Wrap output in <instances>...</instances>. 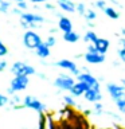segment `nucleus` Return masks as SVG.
Returning <instances> with one entry per match:
<instances>
[{"label":"nucleus","instance_id":"1","mask_svg":"<svg viewBox=\"0 0 125 129\" xmlns=\"http://www.w3.org/2000/svg\"><path fill=\"white\" fill-rule=\"evenodd\" d=\"M44 22H46L44 16L39 15V14H34V12H23L20 15V26L24 30H35V28H39Z\"/></svg>","mask_w":125,"mask_h":129},{"label":"nucleus","instance_id":"2","mask_svg":"<svg viewBox=\"0 0 125 129\" xmlns=\"http://www.w3.org/2000/svg\"><path fill=\"white\" fill-rule=\"evenodd\" d=\"M75 82L77 81L74 79L73 75H70V73H69V74H66V73H60V74L54 79V86L58 89V90L70 91Z\"/></svg>","mask_w":125,"mask_h":129},{"label":"nucleus","instance_id":"3","mask_svg":"<svg viewBox=\"0 0 125 129\" xmlns=\"http://www.w3.org/2000/svg\"><path fill=\"white\" fill-rule=\"evenodd\" d=\"M23 44L24 47L28 48V50H35L39 44L43 43L42 38L38 32H35L34 30H24V34H23Z\"/></svg>","mask_w":125,"mask_h":129},{"label":"nucleus","instance_id":"4","mask_svg":"<svg viewBox=\"0 0 125 129\" xmlns=\"http://www.w3.org/2000/svg\"><path fill=\"white\" fill-rule=\"evenodd\" d=\"M11 73L14 75H34L36 74V70L34 66H31V64H28L26 62H22V60H16L11 64Z\"/></svg>","mask_w":125,"mask_h":129},{"label":"nucleus","instance_id":"5","mask_svg":"<svg viewBox=\"0 0 125 129\" xmlns=\"http://www.w3.org/2000/svg\"><path fill=\"white\" fill-rule=\"evenodd\" d=\"M23 105H24V108L31 109V110L39 113V114H43V113L47 112V106H46V105H44L43 102H40L39 100H36L35 97H32V95L23 97Z\"/></svg>","mask_w":125,"mask_h":129},{"label":"nucleus","instance_id":"6","mask_svg":"<svg viewBox=\"0 0 125 129\" xmlns=\"http://www.w3.org/2000/svg\"><path fill=\"white\" fill-rule=\"evenodd\" d=\"M48 66H56V67L62 69V70L69 71L70 74L75 75V77L81 73V70L78 69V64H77L74 60H71V59H59V60H56V62H54V63H48Z\"/></svg>","mask_w":125,"mask_h":129},{"label":"nucleus","instance_id":"7","mask_svg":"<svg viewBox=\"0 0 125 129\" xmlns=\"http://www.w3.org/2000/svg\"><path fill=\"white\" fill-rule=\"evenodd\" d=\"M30 85V77L28 75H15L10 82V87L14 90V93H19L26 90Z\"/></svg>","mask_w":125,"mask_h":129},{"label":"nucleus","instance_id":"8","mask_svg":"<svg viewBox=\"0 0 125 129\" xmlns=\"http://www.w3.org/2000/svg\"><path fill=\"white\" fill-rule=\"evenodd\" d=\"M106 91L109 93V95L112 97V100L118 101L125 97V86L124 85H117V83H106Z\"/></svg>","mask_w":125,"mask_h":129},{"label":"nucleus","instance_id":"9","mask_svg":"<svg viewBox=\"0 0 125 129\" xmlns=\"http://www.w3.org/2000/svg\"><path fill=\"white\" fill-rule=\"evenodd\" d=\"M77 81H82V82L87 83L90 87H94V89H100L101 90V81L98 78H96L94 75L91 74L90 71H81L78 75H77Z\"/></svg>","mask_w":125,"mask_h":129},{"label":"nucleus","instance_id":"10","mask_svg":"<svg viewBox=\"0 0 125 129\" xmlns=\"http://www.w3.org/2000/svg\"><path fill=\"white\" fill-rule=\"evenodd\" d=\"M83 59H85V62L89 63V64H100V63L105 62L106 56H105V54H101L98 51H96V52L86 51L83 54Z\"/></svg>","mask_w":125,"mask_h":129},{"label":"nucleus","instance_id":"11","mask_svg":"<svg viewBox=\"0 0 125 129\" xmlns=\"http://www.w3.org/2000/svg\"><path fill=\"white\" fill-rule=\"evenodd\" d=\"M83 98L90 104H96V102H101L102 100V93L100 89H94V87H89L86 93L83 94Z\"/></svg>","mask_w":125,"mask_h":129},{"label":"nucleus","instance_id":"12","mask_svg":"<svg viewBox=\"0 0 125 129\" xmlns=\"http://www.w3.org/2000/svg\"><path fill=\"white\" fill-rule=\"evenodd\" d=\"M39 129H55L54 117H52V114H48V113H43V114H40Z\"/></svg>","mask_w":125,"mask_h":129},{"label":"nucleus","instance_id":"13","mask_svg":"<svg viewBox=\"0 0 125 129\" xmlns=\"http://www.w3.org/2000/svg\"><path fill=\"white\" fill-rule=\"evenodd\" d=\"M90 87L87 83L82 82V81H77V82L74 83V86L71 87V90L69 93H71L74 97H83V94L86 93V90Z\"/></svg>","mask_w":125,"mask_h":129},{"label":"nucleus","instance_id":"14","mask_svg":"<svg viewBox=\"0 0 125 129\" xmlns=\"http://www.w3.org/2000/svg\"><path fill=\"white\" fill-rule=\"evenodd\" d=\"M56 4L65 12H69V14L77 12V4H74L71 0H56Z\"/></svg>","mask_w":125,"mask_h":129},{"label":"nucleus","instance_id":"15","mask_svg":"<svg viewBox=\"0 0 125 129\" xmlns=\"http://www.w3.org/2000/svg\"><path fill=\"white\" fill-rule=\"evenodd\" d=\"M94 46L97 48V51L101 52V54H106L108 50L110 48V42L106 38H98L94 42Z\"/></svg>","mask_w":125,"mask_h":129},{"label":"nucleus","instance_id":"16","mask_svg":"<svg viewBox=\"0 0 125 129\" xmlns=\"http://www.w3.org/2000/svg\"><path fill=\"white\" fill-rule=\"evenodd\" d=\"M58 28L62 32H69V31H73V22L67 16H60L58 18Z\"/></svg>","mask_w":125,"mask_h":129},{"label":"nucleus","instance_id":"17","mask_svg":"<svg viewBox=\"0 0 125 129\" xmlns=\"http://www.w3.org/2000/svg\"><path fill=\"white\" fill-rule=\"evenodd\" d=\"M50 48L51 47H48L46 42H43L42 44H39V46L35 48V54L40 59H47L48 56H50Z\"/></svg>","mask_w":125,"mask_h":129},{"label":"nucleus","instance_id":"18","mask_svg":"<svg viewBox=\"0 0 125 129\" xmlns=\"http://www.w3.org/2000/svg\"><path fill=\"white\" fill-rule=\"evenodd\" d=\"M79 39H81V35L78 32H75L74 30L69 32H63V40L67 43H77Z\"/></svg>","mask_w":125,"mask_h":129},{"label":"nucleus","instance_id":"19","mask_svg":"<svg viewBox=\"0 0 125 129\" xmlns=\"http://www.w3.org/2000/svg\"><path fill=\"white\" fill-rule=\"evenodd\" d=\"M117 55L121 62L125 63V36L118 40V48H117Z\"/></svg>","mask_w":125,"mask_h":129},{"label":"nucleus","instance_id":"20","mask_svg":"<svg viewBox=\"0 0 125 129\" xmlns=\"http://www.w3.org/2000/svg\"><path fill=\"white\" fill-rule=\"evenodd\" d=\"M104 14L106 15L108 18L113 19V20H117V19L120 18V12L117 11L114 7H109V6H108V7H106V8H105V10H104Z\"/></svg>","mask_w":125,"mask_h":129},{"label":"nucleus","instance_id":"21","mask_svg":"<svg viewBox=\"0 0 125 129\" xmlns=\"http://www.w3.org/2000/svg\"><path fill=\"white\" fill-rule=\"evenodd\" d=\"M83 42L85 43H94L97 39H98V36H97V34L93 30H87L86 32H85V35H83Z\"/></svg>","mask_w":125,"mask_h":129},{"label":"nucleus","instance_id":"22","mask_svg":"<svg viewBox=\"0 0 125 129\" xmlns=\"http://www.w3.org/2000/svg\"><path fill=\"white\" fill-rule=\"evenodd\" d=\"M75 97L71 94H66V95H63V102H65V105L66 106H69V108H73V106H77V101L74 100Z\"/></svg>","mask_w":125,"mask_h":129},{"label":"nucleus","instance_id":"23","mask_svg":"<svg viewBox=\"0 0 125 129\" xmlns=\"http://www.w3.org/2000/svg\"><path fill=\"white\" fill-rule=\"evenodd\" d=\"M93 114H96V116L104 114V105L101 102H96L94 104V106H93Z\"/></svg>","mask_w":125,"mask_h":129},{"label":"nucleus","instance_id":"24","mask_svg":"<svg viewBox=\"0 0 125 129\" xmlns=\"http://www.w3.org/2000/svg\"><path fill=\"white\" fill-rule=\"evenodd\" d=\"M11 7V2L10 0H0V12H3V14H6L8 12Z\"/></svg>","mask_w":125,"mask_h":129},{"label":"nucleus","instance_id":"25","mask_svg":"<svg viewBox=\"0 0 125 129\" xmlns=\"http://www.w3.org/2000/svg\"><path fill=\"white\" fill-rule=\"evenodd\" d=\"M83 18L86 19V20H96L97 19V14H96V11L93 10V8H87L86 14H85Z\"/></svg>","mask_w":125,"mask_h":129},{"label":"nucleus","instance_id":"26","mask_svg":"<svg viewBox=\"0 0 125 129\" xmlns=\"http://www.w3.org/2000/svg\"><path fill=\"white\" fill-rule=\"evenodd\" d=\"M116 105H117L118 112H121L122 114H125V97L121 98V100H118V101H116Z\"/></svg>","mask_w":125,"mask_h":129},{"label":"nucleus","instance_id":"27","mask_svg":"<svg viewBox=\"0 0 125 129\" xmlns=\"http://www.w3.org/2000/svg\"><path fill=\"white\" fill-rule=\"evenodd\" d=\"M10 104V97L3 94V93H0V108H4L7 106V105Z\"/></svg>","mask_w":125,"mask_h":129},{"label":"nucleus","instance_id":"28","mask_svg":"<svg viewBox=\"0 0 125 129\" xmlns=\"http://www.w3.org/2000/svg\"><path fill=\"white\" fill-rule=\"evenodd\" d=\"M86 6H85L83 3H78L77 4V12L81 15V16H85V14H86Z\"/></svg>","mask_w":125,"mask_h":129},{"label":"nucleus","instance_id":"29","mask_svg":"<svg viewBox=\"0 0 125 129\" xmlns=\"http://www.w3.org/2000/svg\"><path fill=\"white\" fill-rule=\"evenodd\" d=\"M6 55H8V48H7L6 44L0 40V58H4Z\"/></svg>","mask_w":125,"mask_h":129},{"label":"nucleus","instance_id":"30","mask_svg":"<svg viewBox=\"0 0 125 129\" xmlns=\"http://www.w3.org/2000/svg\"><path fill=\"white\" fill-rule=\"evenodd\" d=\"M46 43H47L48 47H54L55 44H56V38H55L54 35H50V36L46 39Z\"/></svg>","mask_w":125,"mask_h":129},{"label":"nucleus","instance_id":"31","mask_svg":"<svg viewBox=\"0 0 125 129\" xmlns=\"http://www.w3.org/2000/svg\"><path fill=\"white\" fill-rule=\"evenodd\" d=\"M94 6H96L97 8H100V10H102V11L108 7V6H106V2H105V0H97V2L94 3Z\"/></svg>","mask_w":125,"mask_h":129},{"label":"nucleus","instance_id":"32","mask_svg":"<svg viewBox=\"0 0 125 129\" xmlns=\"http://www.w3.org/2000/svg\"><path fill=\"white\" fill-rule=\"evenodd\" d=\"M16 7H19L20 10H23V11H26L27 8H28L27 3H26V0H24V2H18V3H16Z\"/></svg>","mask_w":125,"mask_h":129},{"label":"nucleus","instance_id":"33","mask_svg":"<svg viewBox=\"0 0 125 129\" xmlns=\"http://www.w3.org/2000/svg\"><path fill=\"white\" fill-rule=\"evenodd\" d=\"M7 66H8V63H7V62H6V60H4L3 58H0V73L6 70Z\"/></svg>","mask_w":125,"mask_h":129},{"label":"nucleus","instance_id":"34","mask_svg":"<svg viewBox=\"0 0 125 129\" xmlns=\"http://www.w3.org/2000/svg\"><path fill=\"white\" fill-rule=\"evenodd\" d=\"M44 8H46V10H48V11H55V6H54L52 3H50V2L44 3Z\"/></svg>","mask_w":125,"mask_h":129},{"label":"nucleus","instance_id":"35","mask_svg":"<svg viewBox=\"0 0 125 129\" xmlns=\"http://www.w3.org/2000/svg\"><path fill=\"white\" fill-rule=\"evenodd\" d=\"M87 51H90V52H96V51H97L94 43H89V44H87Z\"/></svg>","mask_w":125,"mask_h":129},{"label":"nucleus","instance_id":"36","mask_svg":"<svg viewBox=\"0 0 125 129\" xmlns=\"http://www.w3.org/2000/svg\"><path fill=\"white\" fill-rule=\"evenodd\" d=\"M12 12H14V14H16V15H19V16H20V15L23 14V10H20L19 7H15V8H14V11H12Z\"/></svg>","mask_w":125,"mask_h":129},{"label":"nucleus","instance_id":"37","mask_svg":"<svg viewBox=\"0 0 125 129\" xmlns=\"http://www.w3.org/2000/svg\"><path fill=\"white\" fill-rule=\"evenodd\" d=\"M36 77H38L39 79H46L47 78L46 74H43V73H36Z\"/></svg>","mask_w":125,"mask_h":129},{"label":"nucleus","instance_id":"38","mask_svg":"<svg viewBox=\"0 0 125 129\" xmlns=\"http://www.w3.org/2000/svg\"><path fill=\"white\" fill-rule=\"evenodd\" d=\"M31 3H34V4H38V3H47V2H50V0H30Z\"/></svg>","mask_w":125,"mask_h":129},{"label":"nucleus","instance_id":"39","mask_svg":"<svg viewBox=\"0 0 125 129\" xmlns=\"http://www.w3.org/2000/svg\"><path fill=\"white\" fill-rule=\"evenodd\" d=\"M58 30H59V28H51V30H50V32H51V35H54L55 32H58Z\"/></svg>","mask_w":125,"mask_h":129},{"label":"nucleus","instance_id":"40","mask_svg":"<svg viewBox=\"0 0 125 129\" xmlns=\"http://www.w3.org/2000/svg\"><path fill=\"white\" fill-rule=\"evenodd\" d=\"M113 66H114V67H118V66H120V62H117V60H114V62H113Z\"/></svg>","mask_w":125,"mask_h":129},{"label":"nucleus","instance_id":"41","mask_svg":"<svg viewBox=\"0 0 125 129\" xmlns=\"http://www.w3.org/2000/svg\"><path fill=\"white\" fill-rule=\"evenodd\" d=\"M110 2H112L113 4H116V6H120V3H118V0H110Z\"/></svg>","mask_w":125,"mask_h":129},{"label":"nucleus","instance_id":"42","mask_svg":"<svg viewBox=\"0 0 125 129\" xmlns=\"http://www.w3.org/2000/svg\"><path fill=\"white\" fill-rule=\"evenodd\" d=\"M121 35L125 36V28H121Z\"/></svg>","mask_w":125,"mask_h":129},{"label":"nucleus","instance_id":"43","mask_svg":"<svg viewBox=\"0 0 125 129\" xmlns=\"http://www.w3.org/2000/svg\"><path fill=\"white\" fill-rule=\"evenodd\" d=\"M121 83H122L124 86H125V78H121Z\"/></svg>","mask_w":125,"mask_h":129},{"label":"nucleus","instance_id":"44","mask_svg":"<svg viewBox=\"0 0 125 129\" xmlns=\"http://www.w3.org/2000/svg\"><path fill=\"white\" fill-rule=\"evenodd\" d=\"M15 2H16V3H18V2H24V0H15Z\"/></svg>","mask_w":125,"mask_h":129}]
</instances>
